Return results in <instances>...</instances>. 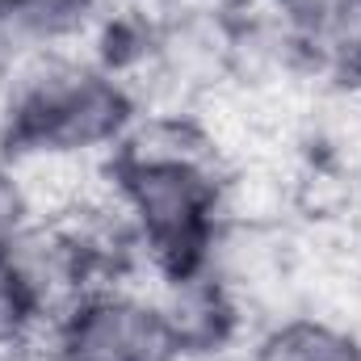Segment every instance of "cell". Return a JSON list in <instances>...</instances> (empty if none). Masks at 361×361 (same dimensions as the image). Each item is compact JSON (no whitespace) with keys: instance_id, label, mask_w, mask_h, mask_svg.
<instances>
[{"instance_id":"3","label":"cell","mask_w":361,"mask_h":361,"mask_svg":"<svg viewBox=\"0 0 361 361\" xmlns=\"http://www.w3.org/2000/svg\"><path fill=\"white\" fill-rule=\"evenodd\" d=\"M47 341L80 361H177L152 286L139 281L92 286L47 328Z\"/></svg>"},{"instance_id":"8","label":"cell","mask_w":361,"mask_h":361,"mask_svg":"<svg viewBox=\"0 0 361 361\" xmlns=\"http://www.w3.org/2000/svg\"><path fill=\"white\" fill-rule=\"evenodd\" d=\"M261 4H273V8H298V4H307V0H261Z\"/></svg>"},{"instance_id":"4","label":"cell","mask_w":361,"mask_h":361,"mask_svg":"<svg viewBox=\"0 0 361 361\" xmlns=\"http://www.w3.org/2000/svg\"><path fill=\"white\" fill-rule=\"evenodd\" d=\"M177 361H240L252 341V315L210 265L152 281Z\"/></svg>"},{"instance_id":"7","label":"cell","mask_w":361,"mask_h":361,"mask_svg":"<svg viewBox=\"0 0 361 361\" xmlns=\"http://www.w3.org/2000/svg\"><path fill=\"white\" fill-rule=\"evenodd\" d=\"M42 353H47V328L0 332V361H42Z\"/></svg>"},{"instance_id":"5","label":"cell","mask_w":361,"mask_h":361,"mask_svg":"<svg viewBox=\"0 0 361 361\" xmlns=\"http://www.w3.org/2000/svg\"><path fill=\"white\" fill-rule=\"evenodd\" d=\"M240 361H361V336L319 311H290L261 324Z\"/></svg>"},{"instance_id":"1","label":"cell","mask_w":361,"mask_h":361,"mask_svg":"<svg viewBox=\"0 0 361 361\" xmlns=\"http://www.w3.org/2000/svg\"><path fill=\"white\" fill-rule=\"evenodd\" d=\"M135 89L85 47L0 59V160H105L139 118Z\"/></svg>"},{"instance_id":"6","label":"cell","mask_w":361,"mask_h":361,"mask_svg":"<svg viewBox=\"0 0 361 361\" xmlns=\"http://www.w3.org/2000/svg\"><path fill=\"white\" fill-rule=\"evenodd\" d=\"M30 219H34V210H30V202H25L21 180L8 169V160H0V248H4Z\"/></svg>"},{"instance_id":"2","label":"cell","mask_w":361,"mask_h":361,"mask_svg":"<svg viewBox=\"0 0 361 361\" xmlns=\"http://www.w3.org/2000/svg\"><path fill=\"white\" fill-rule=\"evenodd\" d=\"M223 169L105 156L101 173L135 235L147 286L206 265L223 227Z\"/></svg>"},{"instance_id":"9","label":"cell","mask_w":361,"mask_h":361,"mask_svg":"<svg viewBox=\"0 0 361 361\" xmlns=\"http://www.w3.org/2000/svg\"><path fill=\"white\" fill-rule=\"evenodd\" d=\"M4 17H8V0H0V38H4Z\"/></svg>"}]
</instances>
